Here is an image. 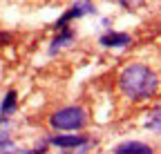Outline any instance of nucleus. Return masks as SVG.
<instances>
[{"instance_id": "10", "label": "nucleus", "mask_w": 161, "mask_h": 154, "mask_svg": "<svg viewBox=\"0 0 161 154\" xmlns=\"http://www.w3.org/2000/svg\"><path fill=\"white\" fill-rule=\"evenodd\" d=\"M92 145H94V141H90V139H87L83 145H78V147H72V150H60V154H87Z\"/></svg>"}, {"instance_id": "3", "label": "nucleus", "mask_w": 161, "mask_h": 154, "mask_svg": "<svg viewBox=\"0 0 161 154\" xmlns=\"http://www.w3.org/2000/svg\"><path fill=\"white\" fill-rule=\"evenodd\" d=\"M87 13H94V7L90 5V3H76V5H72L63 16L56 20V29H65L72 20H76V18H83V16H87Z\"/></svg>"}, {"instance_id": "8", "label": "nucleus", "mask_w": 161, "mask_h": 154, "mask_svg": "<svg viewBox=\"0 0 161 154\" xmlns=\"http://www.w3.org/2000/svg\"><path fill=\"white\" fill-rule=\"evenodd\" d=\"M60 34L52 40V45H49V54L54 56V54H58L60 49H65V47H69L72 43H74V38H76V31L74 29H69V27H65V29H58Z\"/></svg>"}, {"instance_id": "16", "label": "nucleus", "mask_w": 161, "mask_h": 154, "mask_svg": "<svg viewBox=\"0 0 161 154\" xmlns=\"http://www.w3.org/2000/svg\"><path fill=\"white\" fill-rule=\"evenodd\" d=\"M83 3H90V0H83Z\"/></svg>"}, {"instance_id": "11", "label": "nucleus", "mask_w": 161, "mask_h": 154, "mask_svg": "<svg viewBox=\"0 0 161 154\" xmlns=\"http://www.w3.org/2000/svg\"><path fill=\"white\" fill-rule=\"evenodd\" d=\"M148 3V0H119V5L123 7V9H128V11H136V9H141Z\"/></svg>"}, {"instance_id": "15", "label": "nucleus", "mask_w": 161, "mask_h": 154, "mask_svg": "<svg viewBox=\"0 0 161 154\" xmlns=\"http://www.w3.org/2000/svg\"><path fill=\"white\" fill-rule=\"evenodd\" d=\"M20 154H47V150H45V145H43V147H34V150H23Z\"/></svg>"}, {"instance_id": "9", "label": "nucleus", "mask_w": 161, "mask_h": 154, "mask_svg": "<svg viewBox=\"0 0 161 154\" xmlns=\"http://www.w3.org/2000/svg\"><path fill=\"white\" fill-rule=\"evenodd\" d=\"M146 127H148L150 132L159 134V130H161V114H159V107H154V109H152V114L148 116V123H146Z\"/></svg>"}, {"instance_id": "12", "label": "nucleus", "mask_w": 161, "mask_h": 154, "mask_svg": "<svg viewBox=\"0 0 161 154\" xmlns=\"http://www.w3.org/2000/svg\"><path fill=\"white\" fill-rule=\"evenodd\" d=\"M14 141H11V134L7 132V130H0V150H5L7 145H11Z\"/></svg>"}, {"instance_id": "4", "label": "nucleus", "mask_w": 161, "mask_h": 154, "mask_svg": "<svg viewBox=\"0 0 161 154\" xmlns=\"http://www.w3.org/2000/svg\"><path fill=\"white\" fill-rule=\"evenodd\" d=\"M98 43H101V47H108V49H123L132 43V36L123 34V31H105L98 38Z\"/></svg>"}, {"instance_id": "13", "label": "nucleus", "mask_w": 161, "mask_h": 154, "mask_svg": "<svg viewBox=\"0 0 161 154\" xmlns=\"http://www.w3.org/2000/svg\"><path fill=\"white\" fill-rule=\"evenodd\" d=\"M11 40H14V36L9 31H0V47H7Z\"/></svg>"}, {"instance_id": "5", "label": "nucleus", "mask_w": 161, "mask_h": 154, "mask_svg": "<svg viewBox=\"0 0 161 154\" xmlns=\"http://www.w3.org/2000/svg\"><path fill=\"white\" fill-rule=\"evenodd\" d=\"M85 141H87L85 134H63V132L56 134V136H52V139H47V143H52L58 150H72V147L83 145Z\"/></svg>"}, {"instance_id": "7", "label": "nucleus", "mask_w": 161, "mask_h": 154, "mask_svg": "<svg viewBox=\"0 0 161 154\" xmlns=\"http://www.w3.org/2000/svg\"><path fill=\"white\" fill-rule=\"evenodd\" d=\"M18 109V94L16 89H9L3 98V105H0V125H5Z\"/></svg>"}, {"instance_id": "14", "label": "nucleus", "mask_w": 161, "mask_h": 154, "mask_svg": "<svg viewBox=\"0 0 161 154\" xmlns=\"http://www.w3.org/2000/svg\"><path fill=\"white\" fill-rule=\"evenodd\" d=\"M20 152H23V150H18L14 143H11V145H7L5 150H0V154H20Z\"/></svg>"}, {"instance_id": "1", "label": "nucleus", "mask_w": 161, "mask_h": 154, "mask_svg": "<svg viewBox=\"0 0 161 154\" xmlns=\"http://www.w3.org/2000/svg\"><path fill=\"white\" fill-rule=\"evenodd\" d=\"M119 92L130 103H143L157 96L159 92V76L146 63H130L119 74Z\"/></svg>"}, {"instance_id": "6", "label": "nucleus", "mask_w": 161, "mask_h": 154, "mask_svg": "<svg viewBox=\"0 0 161 154\" xmlns=\"http://www.w3.org/2000/svg\"><path fill=\"white\" fill-rule=\"evenodd\" d=\"M112 154H154V147L143 143V141H125V143H119Z\"/></svg>"}, {"instance_id": "2", "label": "nucleus", "mask_w": 161, "mask_h": 154, "mask_svg": "<svg viewBox=\"0 0 161 154\" xmlns=\"http://www.w3.org/2000/svg\"><path fill=\"white\" fill-rule=\"evenodd\" d=\"M87 125V112L80 105H65L49 114V127L56 132H74Z\"/></svg>"}]
</instances>
